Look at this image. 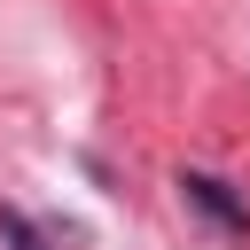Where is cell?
I'll list each match as a JSON object with an SVG mask.
<instances>
[{
  "label": "cell",
  "mask_w": 250,
  "mask_h": 250,
  "mask_svg": "<svg viewBox=\"0 0 250 250\" xmlns=\"http://www.w3.org/2000/svg\"><path fill=\"white\" fill-rule=\"evenodd\" d=\"M180 195L195 203V211H211L219 227H250V211L227 195V180H211V172H180Z\"/></svg>",
  "instance_id": "6da1fadb"
},
{
  "label": "cell",
  "mask_w": 250,
  "mask_h": 250,
  "mask_svg": "<svg viewBox=\"0 0 250 250\" xmlns=\"http://www.w3.org/2000/svg\"><path fill=\"white\" fill-rule=\"evenodd\" d=\"M0 242H8V250H47V234H39L31 219H16V211H0Z\"/></svg>",
  "instance_id": "7a4b0ae2"
}]
</instances>
